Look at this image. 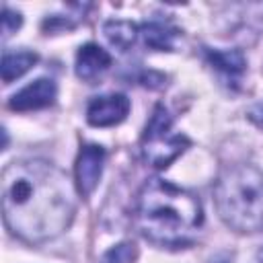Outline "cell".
I'll return each mask as SVG.
<instances>
[{"label":"cell","instance_id":"obj_1","mask_svg":"<svg viewBox=\"0 0 263 263\" xmlns=\"http://www.w3.org/2000/svg\"><path fill=\"white\" fill-rule=\"evenodd\" d=\"M2 210L12 234L27 242H45L72 224L74 187L45 160H14L2 173Z\"/></svg>","mask_w":263,"mask_h":263},{"label":"cell","instance_id":"obj_2","mask_svg":"<svg viewBox=\"0 0 263 263\" xmlns=\"http://www.w3.org/2000/svg\"><path fill=\"white\" fill-rule=\"evenodd\" d=\"M203 222L199 199L164 179H150L136 199V226L144 238L158 247H187Z\"/></svg>","mask_w":263,"mask_h":263},{"label":"cell","instance_id":"obj_3","mask_svg":"<svg viewBox=\"0 0 263 263\" xmlns=\"http://www.w3.org/2000/svg\"><path fill=\"white\" fill-rule=\"evenodd\" d=\"M222 222L236 232H263V171L255 164L224 168L214 187Z\"/></svg>","mask_w":263,"mask_h":263},{"label":"cell","instance_id":"obj_4","mask_svg":"<svg viewBox=\"0 0 263 263\" xmlns=\"http://www.w3.org/2000/svg\"><path fill=\"white\" fill-rule=\"evenodd\" d=\"M189 140L173 132V119L162 105H156L142 134V158L156 168H166L177 156L185 152Z\"/></svg>","mask_w":263,"mask_h":263},{"label":"cell","instance_id":"obj_5","mask_svg":"<svg viewBox=\"0 0 263 263\" xmlns=\"http://www.w3.org/2000/svg\"><path fill=\"white\" fill-rule=\"evenodd\" d=\"M103 164H105V148L97 144H86L80 148L74 164L76 173V189L82 197H88L103 175Z\"/></svg>","mask_w":263,"mask_h":263},{"label":"cell","instance_id":"obj_6","mask_svg":"<svg viewBox=\"0 0 263 263\" xmlns=\"http://www.w3.org/2000/svg\"><path fill=\"white\" fill-rule=\"evenodd\" d=\"M129 113V99L121 92L95 97L86 107V121L95 127H111L121 123Z\"/></svg>","mask_w":263,"mask_h":263},{"label":"cell","instance_id":"obj_7","mask_svg":"<svg viewBox=\"0 0 263 263\" xmlns=\"http://www.w3.org/2000/svg\"><path fill=\"white\" fill-rule=\"evenodd\" d=\"M58 95V86L51 78H37L18 92H14L8 101V107L12 111H35L43 109L53 103Z\"/></svg>","mask_w":263,"mask_h":263},{"label":"cell","instance_id":"obj_8","mask_svg":"<svg viewBox=\"0 0 263 263\" xmlns=\"http://www.w3.org/2000/svg\"><path fill=\"white\" fill-rule=\"evenodd\" d=\"M111 66V55L97 43H84L76 51V76L84 82H92Z\"/></svg>","mask_w":263,"mask_h":263},{"label":"cell","instance_id":"obj_9","mask_svg":"<svg viewBox=\"0 0 263 263\" xmlns=\"http://www.w3.org/2000/svg\"><path fill=\"white\" fill-rule=\"evenodd\" d=\"M140 35L146 47L154 49V51H173L175 49V41L179 37V31L166 23H144L140 27Z\"/></svg>","mask_w":263,"mask_h":263},{"label":"cell","instance_id":"obj_10","mask_svg":"<svg viewBox=\"0 0 263 263\" xmlns=\"http://www.w3.org/2000/svg\"><path fill=\"white\" fill-rule=\"evenodd\" d=\"M208 62L226 76H240L247 68V60L238 49H208Z\"/></svg>","mask_w":263,"mask_h":263},{"label":"cell","instance_id":"obj_11","mask_svg":"<svg viewBox=\"0 0 263 263\" xmlns=\"http://www.w3.org/2000/svg\"><path fill=\"white\" fill-rule=\"evenodd\" d=\"M37 62V53L35 51H6L2 55V80L4 82H12L16 78H21L25 72H29Z\"/></svg>","mask_w":263,"mask_h":263},{"label":"cell","instance_id":"obj_12","mask_svg":"<svg viewBox=\"0 0 263 263\" xmlns=\"http://www.w3.org/2000/svg\"><path fill=\"white\" fill-rule=\"evenodd\" d=\"M103 33L113 47H117L119 51H125L134 45V41L140 33V27L129 21H107L103 25Z\"/></svg>","mask_w":263,"mask_h":263},{"label":"cell","instance_id":"obj_13","mask_svg":"<svg viewBox=\"0 0 263 263\" xmlns=\"http://www.w3.org/2000/svg\"><path fill=\"white\" fill-rule=\"evenodd\" d=\"M136 247L132 242H119L103 255V263H134Z\"/></svg>","mask_w":263,"mask_h":263},{"label":"cell","instance_id":"obj_14","mask_svg":"<svg viewBox=\"0 0 263 263\" xmlns=\"http://www.w3.org/2000/svg\"><path fill=\"white\" fill-rule=\"evenodd\" d=\"M21 25H23L21 12H14L8 6H4V10H2V33H4V37H10Z\"/></svg>","mask_w":263,"mask_h":263},{"label":"cell","instance_id":"obj_15","mask_svg":"<svg viewBox=\"0 0 263 263\" xmlns=\"http://www.w3.org/2000/svg\"><path fill=\"white\" fill-rule=\"evenodd\" d=\"M249 119H251L255 125L263 127V103H257V105L251 107V111H249Z\"/></svg>","mask_w":263,"mask_h":263}]
</instances>
